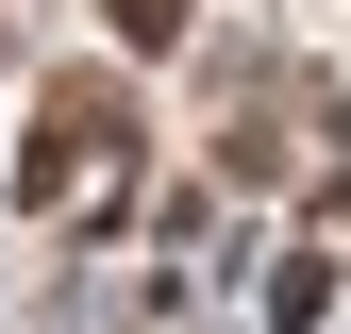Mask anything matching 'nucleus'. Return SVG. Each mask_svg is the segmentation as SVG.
Instances as JSON below:
<instances>
[{"label":"nucleus","instance_id":"1","mask_svg":"<svg viewBox=\"0 0 351 334\" xmlns=\"http://www.w3.org/2000/svg\"><path fill=\"white\" fill-rule=\"evenodd\" d=\"M101 151H117V84H51V134H34V201H67Z\"/></svg>","mask_w":351,"mask_h":334}]
</instances>
